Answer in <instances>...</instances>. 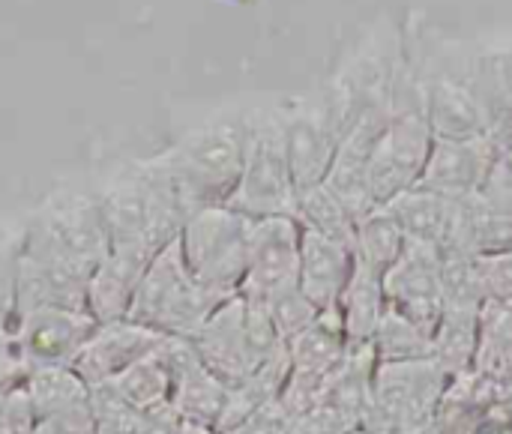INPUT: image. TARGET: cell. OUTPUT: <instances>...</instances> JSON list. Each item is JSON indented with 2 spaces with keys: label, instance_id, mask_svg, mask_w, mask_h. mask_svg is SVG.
I'll list each match as a JSON object with an SVG mask.
<instances>
[{
  "label": "cell",
  "instance_id": "cell-39",
  "mask_svg": "<svg viewBox=\"0 0 512 434\" xmlns=\"http://www.w3.org/2000/svg\"><path fill=\"white\" fill-rule=\"evenodd\" d=\"M177 414L168 408H159V411H150V414H141L138 417V429L135 434H174L177 432Z\"/></svg>",
  "mask_w": 512,
  "mask_h": 434
},
{
  "label": "cell",
  "instance_id": "cell-41",
  "mask_svg": "<svg viewBox=\"0 0 512 434\" xmlns=\"http://www.w3.org/2000/svg\"><path fill=\"white\" fill-rule=\"evenodd\" d=\"M348 434H372V432H366L363 426H357V429H351V432H348Z\"/></svg>",
  "mask_w": 512,
  "mask_h": 434
},
{
  "label": "cell",
  "instance_id": "cell-3",
  "mask_svg": "<svg viewBox=\"0 0 512 434\" xmlns=\"http://www.w3.org/2000/svg\"><path fill=\"white\" fill-rule=\"evenodd\" d=\"M249 225L252 219L240 216L228 204L204 207L183 222L177 240L186 270L219 300H231L243 288L249 264Z\"/></svg>",
  "mask_w": 512,
  "mask_h": 434
},
{
  "label": "cell",
  "instance_id": "cell-22",
  "mask_svg": "<svg viewBox=\"0 0 512 434\" xmlns=\"http://www.w3.org/2000/svg\"><path fill=\"white\" fill-rule=\"evenodd\" d=\"M480 342V309L447 306L432 330V360L447 372L450 381L474 375Z\"/></svg>",
  "mask_w": 512,
  "mask_h": 434
},
{
  "label": "cell",
  "instance_id": "cell-37",
  "mask_svg": "<svg viewBox=\"0 0 512 434\" xmlns=\"http://www.w3.org/2000/svg\"><path fill=\"white\" fill-rule=\"evenodd\" d=\"M33 434H93V414L90 405L78 408V411H66V414H51V417H39Z\"/></svg>",
  "mask_w": 512,
  "mask_h": 434
},
{
  "label": "cell",
  "instance_id": "cell-23",
  "mask_svg": "<svg viewBox=\"0 0 512 434\" xmlns=\"http://www.w3.org/2000/svg\"><path fill=\"white\" fill-rule=\"evenodd\" d=\"M102 387H108L138 417L150 414V411H159V408H168L171 393H174V372H171L165 345L156 354L144 357L141 363H135L132 369H126L123 375H117L114 381H108Z\"/></svg>",
  "mask_w": 512,
  "mask_h": 434
},
{
  "label": "cell",
  "instance_id": "cell-18",
  "mask_svg": "<svg viewBox=\"0 0 512 434\" xmlns=\"http://www.w3.org/2000/svg\"><path fill=\"white\" fill-rule=\"evenodd\" d=\"M150 261L153 255L141 249H108L87 282V312L96 318V324L120 321L129 315L132 297Z\"/></svg>",
  "mask_w": 512,
  "mask_h": 434
},
{
  "label": "cell",
  "instance_id": "cell-26",
  "mask_svg": "<svg viewBox=\"0 0 512 434\" xmlns=\"http://www.w3.org/2000/svg\"><path fill=\"white\" fill-rule=\"evenodd\" d=\"M408 249V237L402 231V225L396 222V216L387 207H375L369 216H363L357 222L354 231V255L360 264L372 267L375 273H387L402 252Z\"/></svg>",
  "mask_w": 512,
  "mask_h": 434
},
{
  "label": "cell",
  "instance_id": "cell-9",
  "mask_svg": "<svg viewBox=\"0 0 512 434\" xmlns=\"http://www.w3.org/2000/svg\"><path fill=\"white\" fill-rule=\"evenodd\" d=\"M285 153L297 192L321 186L339 150V123L330 111L327 96L321 102H300L282 111Z\"/></svg>",
  "mask_w": 512,
  "mask_h": 434
},
{
  "label": "cell",
  "instance_id": "cell-7",
  "mask_svg": "<svg viewBox=\"0 0 512 434\" xmlns=\"http://www.w3.org/2000/svg\"><path fill=\"white\" fill-rule=\"evenodd\" d=\"M93 330L96 318L87 309L39 306L15 312L12 318L15 345L27 372L42 366H72L81 348L90 342Z\"/></svg>",
  "mask_w": 512,
  "mask_h": 434
},
{
  "label": "cell",
  "instance_id": "cell-15",
  "mask_svg": "<svg viewBox=\"0 0 512 434\" xmlns=\"http://www.w3.org/2000/svg\"><path fill=\"white\" fill-rule=\"evenodd\" d=\"M90 276L108 255L111 243L102 225V213L96 195L87 192H66L54 195L36 216H33Z\"/></svg>",
  "mask_w": 512,
  "mask_h": 434
},
{
  "label": "cell",
  "instance_id": "cell-8",
  "mask_svg": "<svg viewBox=\"0 0 512 434\" xmlns=\"http://www.w3.org/2000/svg\"><path fill=\"white\" fill-rule=\"evenodd\" d=\"M300 276V222L294 216L252 219L249 264L240 294L267 303L270 297L297 288Z\"/></svg>",
  "mask_w": 512,
  "mask_h": 434
},
{
  "label": "cell",
  "instance_id": "cell-21",
  "mask_svg": "<svg viewBox=\"0 0 512 434\" xmlns=\"http://www.w3.org/2000/svg\"><path fill=\"white\" fill-rule=\"evenodd\" d=\"M336 312L351 345H372V336L387 312L384 276L357 261L354 276L336 303Z\"/></svg>",
  "mask_w": 512,
  "mask_h": 434
},
{
  "label": "cell",
  "instance_id": "cell-28",
  "mask_svg": "<svg viewBox=\"0 0 512 434\" xmlns=\"http://www.w3.org/2000/svg\"><path fill=\"white\" fill-rule=\"evenodd\" d=\"M294 219L300 222V228L315 231V234H321V237H330V240L345 243V246L354 249L357 222H354V216L345 210V204H342L324 183L297 192Z\"/></svg>",
  "mask_w": 512,
  "mask_h": 434
},
{
  "label": "cell",
  "instance_id": "cell-42",
  "mask_svg": "<svg viewBox=\"0 0 512 434\" xmlns=\"http://www.w3.org/2000/svg\"><path fill=\"white\" fill-rule=\"evenodd\" d=\"M3 399H6V396H3V393H0V408H3Z\"/></svg>",
  "mask_w": 512,
  "mask_h": 434
},
{
  "label": "cell",
  "instance_id": "cell-35",
  "mask_svg": "<svg viewBox=\"0 0 512 434\" xmlns=\"http://www.w3.org/2000/svg\"><path fill=\"white\" fill-rule=\"evenodd\" d=\"M27 366L18 354L15 345V333H12V321H0V393H12L15 387L24 384Z\"/></svg>",
  "mask_w": 512,
  "mask_h": 434
},
{
  "label": "cell",
  "instance_id": "cell-5",
  "mask_svg": "<svg viewBox=\"0 0 512 434\" xmlns=\"http://www.w3.org/2000/svg\"><path fill=\"white\" fill-rule=\"evenodd\" d=\"M228 207L246 219L294 216L297 186L285 153L282 111H264L249 117L246 162Z\"/></svg>",
  "mask_w": 512,
  "mask_h": 434
},
{
  "label": "cell",
  "instance_id": "cell-1",
  "mask_svg": "<svg viewBox=\"0 0 512 434\" xmlns=\"http://www.w3.org/2000/svg\"><path fill=\"white\" fill-rule=\"evenodd\" d=\"M246 141L249 117H219L159 153L189 216L231 201L243 174Z\"/></svg>",
  "mask_w": 512,
  "mask_h": 434
},
{
  "label": "cell",
  "instance_id": "cell-2",
  "mask_svg": "<svg viewBox=\"0 0 512 434\" xmlns=\"http://www.w3.org/2000/svg\"><path fill=\"white\" fill-rule=\"evenodd\" d=\"M222 303L225 300L192 279L180 252V240H171L147 264L126 318L168 339H192Z\"/></svg>",
  "mask_w": 512,
  "mask_h": 434
},
{
  "label": "cell",
  "instance_id": "cell-24",
  "mask_svg": "<svg viewBox=\"0 0 512 434\" xmlns=\"http://www.w3.org/2000/svg\"><path fill=\"white\" fill-rule=\"evenodd\" d=\"M24 393L33 405L36 420L66 414L90 405V387L75 375L72 366H42L24 375Z\"/></svg>",
  "mask_w": 512,
  "mask_h": 434
},
{
  "label": "cell",
  "instance_id": "cell-29",
  "mask_svg": "<svg viewBox=\"0 0 512 434\" xmlns=\"http://www.w3.org/2000/svg\"><path fill=\"white\" fill-rule=\"evenodd\" d=\"M471 81H474L480 99L486 102L495 126L504 120H512V42L480 54L474 60Z\"/></svg>",
  "mask_w": 512,
  "mask_h": 434
},
{
  "label": "cell",
  "instance_id": "cell-17",
  "mask_svg": "<svg viewBox=\"0 0 512 434\" xmlns=\"http://www.w3.org/2000/svg\"><path fill=\"white\" fill-rule=\"evenodd\" d=\"M357 255L351 246L300 228V291L321 309H336L345 285L351 282Z\"/></svg>",
  "mask_w": 512,
  "mask_h": 434
},
{
  "label": "cell",
  "instance_id": "cell-25",
  "mask_svg": "<svg viewBox=\"0 0 512 434\" xmlns=\"http://www.w3.org/2000/svg\"><path fill=\"white\" fill-rule=\"evenodd\" d=\"M512 372V303L486 300L480 309V342L474 375L504 381Z\"/></svg>",
  "mask_w": 512,
  "mask_h": 434
},
{
  "label": "cell",
  "instance_id": "cell-36",
  "mask_svg": "<svg viewBox=\"0 0 512 434\" xmlns=\"http://www.w3.org/2000/svg\"><path fill=\"white\" fill-rule=\"evenodd\" d=\"M33 426H36V414H33V405H30L24 384H21L12 393H6V399H3L0 434H33Z\"/></svg>",
  "mask_w": 512,
  "mask_h": 434
},
{
  "label": "cell",
  "instance_id": "cell-33",
  "mask_svg": "<svg viewBox=\"0 0 512 434\" xmlns=\"http://www.w3.org/2000/svg\"><path fill=\"white\" fill-rule=\"evenodd\" d=\"M90 414H93V434H135L138 414L129 411L108 387L90 390Z\"/></svg>",
  "mask_w": 512,
  "mask_h": 434
},
{
  "label": "cell",
  "instance_id": "cell-4",
  "mask_svg": "<svg viewBox=\"0 0 512 434\" xmlns=\"http://www.w3.org/2000/svg\"><path fill=\"white\" fill-rule=\"evenodd\" d=\"M447 372L435 360L378 363L372 378V402L363 429L372 434H408L435 420L447 390Z\"/></svg>",
  "mask_w": 512,
  "mask_h": 434
},
{
  "label": "cell",
  "instance_id": "cell-14",
  "mask_svg": "<svg viewBox=\"0 0 512 434\" xmlns=\"http://www.w3.org/2000/svg\"><path fill=\"white\" fill-rule=\"evenodd\" d=\"M495 138L483 135V138H468V141H444L435 138L426 168L420 174L417 189L453 198V201H468L474 198L495 162Z\"/></svg>",
  "mask_w": 512,
  "mask_h": 434
},
{
  "label": "cell",
  "instance_id": "cell-40",
  "mask_svg": "<svg viewBox=\"0 0 512 434\" xmlns=\"http://www.w3.org/2000/svg\"><path fill=\"white\" fill-rule=\"evenodd\" d=\"M174 434H219L216 429H207V426H195V423H177V432Z\"/></svg>",
  "mask_w": 512,
  "mask_h": 434
},
{
  "label": "cell",
  "instance_id": "cell-12",
  "mask_svg": "<svg viewBox=\"0 0 512 434\" xmlns=\"http://www.w3.org/2000/svg\"><path fill=\"white\" fill-rule=\"evenodd\" d=\"M165 339L168 336H162L138 321H129V318L96 324L90 342L81 348L72 369L93 390V387L114 381L117 375H123L144 357L156 354L165 345Z\"/></svg>",
  "mask_w": 512,
  "mask_h": 434
},
{
  "label": "cell",
  "instance_id": "cell-11",
  "mask_svg": "<svg viewBox=\"0 0 512 434\" xmlns=\"http://www.w3.org/2000/svg\"><path fill=\"white\" fill-rule=\"evenodd\" d=\"M423 84V114L435 138L468 141L492 132L495 120L480 99L471 75L432 72Z\"/></svg>",
  "mask_w": 512,
  "mask_h": 434
},
{
  "label": "cell",
  "instance_id": "cell-10",
  "mask_svg": "<svg viewBox=\"0 0 512 434\" xmlns=\"http://www.w3.org/2000/svg\"><path fill=\"white\" fill-rule=\"evenodd\" d=\"M387 306L417 321L423 330H435L444 315L441 291V249L426 243H411L402 258L384 273Z\"/></svg>",
  "mask_w": 512,
  "mask_h": 434
},
{
  "label": "cell",
  "instance_id": "cell-31",
  "mask_svg": "<svg viewBox=\"0 0 512 434\" xmlns=\"http://www.w3.org/2000/svg\"><path fill=\"white\" fill-rule=\"evenodd\" d=\"M267 309H270V318H273V327L279 333V339L288 345L291 339H297L306 327L315 324V318L321 315V309L297 288H288L276 297L267 300Z\"/></svg>",
  "mask_w": 512,
  "mask_h": 434
},
{
  "label": "cell",
  "instance_id": "cell-34",
  "mask_svg": "<svg viewBox=\"0 0 512 434\" xmlns=\"http://www.w3.org/2000/svg\"><path fill=\"white\" fill-rule=\"evenodd\" d=\"M351 426L339 411H333L330 405H318L306 414H297V417H288V432L285 434H348Z\"/></svg>",
  "mask_w": 512,
  "mask_h": 434
},
{
  "label": "cell",
  "instance_id": "cell-27",
  "mask_svg": "<svg viewBox=\"0 0 512 434\" xmlns=\"http://www.w3.org/2000/svg\"><path fill=\"white\" fill-rule=\"evenodd\" d=\"M372 351L378 363H414V360H432V333L423 330L408 315L387 306L375 336Z\"/></svg>",
  "mask_w": 512,
  "mask_h": 434
},
{
  "label": "cell",
  "instance_id": "cell-30",
  "mask_svg": "<svg viewBox=\"0 0 512 434\" xmlns=\"http://www.w3.org/2000/svg\"><path fill=\"white\" fill-rule=\"evenodd\" d=\"M495 138V162H492V171L483 183V189L477 192V198L495 213L501 216L504 222L512 225V126L507 123H498L492 132Z\"/></svg>",
  "mask_w": 512,
  "mask_h": 434
},
{
  "label": "cell",
  "instance_id": "cell-32",
  "mask_svg": "<svg viewBox=\"0 0 512 434\" xmlns=\"http://www.w3.org/2000/svg\"><path fill=\"white\" fill-rule=\"evenodd\" d=\"M27 222H0V321L15 318V276Z\"/></svg>",
  "mask_w": 512,
  "mask_h": 434
},
{
  "label": "cell",
  "instance_id": "cell-6",
  "mask_svg": "<svg viewBox=\"0 0 512 434\" xmlns=\"http://www.w3.org/2000/svg\"><path fill=\"white\" fill-rule=\"evenodd\" d=\"M90 273L36 222H27L15 276V312L39 306L87 309Z\"/></svg>",
  "mask_w": 512,
  "mask_h": 434
},
{
  "label": "cell",
  "instance_id": "cell-38",
  "mask_svg": "<svg viewBox=\"0 0 512 434\" xmlns=\"http://www.w3.org/2000/svg\"><path fill=\"white\" fill-rule=\"evenodd\" d=\"M288 432V414L276 405H267L255 414H249L243 423H237L234 429L222 434H285Z\"/></svg>",
  "mask_w": 512,
  "mask_h": 434
},
{
  "label": "cell",
  "instance_id": "cell-19",
  "mask_svg": "<svg viewBox=\"0 0 512 434\" xmlns=\"http://www.w3.org/2000/svg\"><path fill=\"white\" fill-rule=\"evenodd\" d=\"M387 210L402 225L405 237L411 243H426L441 252L453 249L462 219V201L426 192V189H408L396 201L387 204Z\"/></svg>",
  "mask_w": 512,
  "mask_h": 434
},
{
  "label": "cell",
  "instance_id": "cell-16",
  "mask_svg": "<svg viewBox=\"0 0 512 434\" xmlns=\"http://www.w3.org/2000/svg\"><path fill=\"white\" fill-rule=\"evenodd\" d=\"M165 354L174 372L171 411L177 420L216 429L228 402V387L198 360L189 339H168Z\"/></svg>",
  "mask_w": 512,
  "mask_h": 434
},
{
  "label": "cell",
  "instance_id": "cell-20",
  "mask_svg": "<svg viewBox=\"0 0 512 434\" xmlns=\"http://www.w3.org/2000/svg\"><path fill=\"white\" fill-rule=\"evenodd\" d=\"M351 342L342 330L339 312L327 309L315 318L312 327H306L297 339L288 342V360H291V372L294 375H306V378H321L330 381L333 372L342 366L345 354H348Z\"/></svg>",
  "mask_w": 512,
  "mask_h": 434
},
{
  "label": "cell",
  "instance_id": "cell-13",
  "mask_svg": "<svg viewBox=\"0 0 512 434\" xmlns=\"http://www.w3.org/2000/svg\"><path fill=\"white\" fill-rule=\"evenodd\" d=\"M192 351L198 360L225 384L234 387L240 384L258 363V354L249 342V327H246V303L243 297L225 300L204 324L201 330L189 339Z\"/></svg>",
  "mask_w": 512,
  "mask_h": 434
}]
</instances>
